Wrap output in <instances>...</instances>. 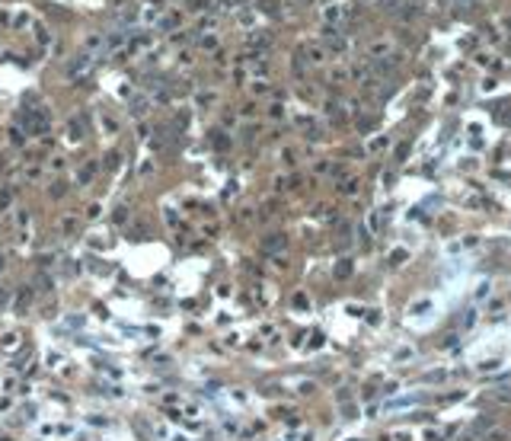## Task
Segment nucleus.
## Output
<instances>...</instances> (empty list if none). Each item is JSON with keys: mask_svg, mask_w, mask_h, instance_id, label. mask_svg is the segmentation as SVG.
<instances>
[{"mask_svg": "<svg viewBox=\"0 0 511 441\" xmlns=\"http://www.w3.org/2000/svg\"><path fill=\"white\" fill-rule=\"evenodd\" d=\"M412 403H422V393H406V396H400V400H390L384 409L393 412V409H406V406H412Z\"/></svg>", "mask_w": 511, "mask_h": 441, "instance_id": "nucleus-1", "label": "nucleus"}, {"mask_svg": "<svg viewBox=\"0 0 511 441\" xmlns=\"http://www.w3.org/2000/svg\"><path fill=\"white\" fill-rule=\"evenodd\" d=\"M23 122H26V128H29V131H42V128H45V115L26 112V118H23Z\"/></svg>", "mask_w": 511, "mask_h": 441, "instance_id": "nucleus-2", "label": "nucleus"}, {"mask_svg": "<svg viewBox=\"0 0 511 441\" xmlns=\"http://www.w3.org/2000/svg\"><path fill=\"white\" fill-rule=\"evenodd\" d=\"M428 310H431V301H419V304L409 307V314L415 317V314H428Z\"/></svg>", "mask_w": 511, "mask_h": 441, "instance_id": "nucleus-3", "label": "nucleus"}, {"mask_svg": "<svg viewBox=\"0 0 511 441\" xmlns=\"http://www.w3.org/2000/svg\"><path fill=\"white\" fill-rule=\"evenodd\" d=\"M393 358H396V361H406V358H412V349H409V345H406V349H396V352H393Z\"/></svg>", "mask_w": 511, "mask_h": 441, "instance_id": "nucleus-4", "label": "nucleus"}, {"mask_svg": "<svg viewBox=\"0 0 511 441\" xmlns=\"http://www.w3.org/2000/svg\"><path fill=\"white\" fill-rule=\"evenodd\" d=\"M486 441H508V435H505V431H489Z\"/></svg>", "mask_w": 511, "mask_h": 441, "instance_id": "nucleus-5", "label": "nucleus"}, {"mask_svg": "<svg viewBox=\"0 0 511 441\" xmlns=\"http://www.w3.org/2000/svg\"><path fill=\"white\" fill-rule=\"evenodd\" d=\"M0 272H4V256H0Z\"/></svg>", "mask_w": 511, "mask_h": 441, "instance_id": "nucleus-6", "label": "nucleus"}]
</instances>
